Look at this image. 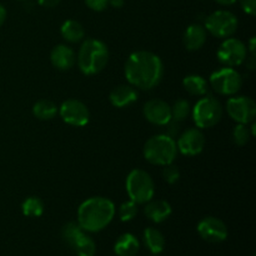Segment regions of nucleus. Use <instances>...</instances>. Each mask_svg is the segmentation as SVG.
Instances as JSON below:
<instances>
[{
  "label": "nucleus",
  "instance_id": "f704fd0d",
  "mask_svg": "<svg viewBox=\"0 0 256 256\" xmlns=\"http://www.w3.org/2000/svg\"><path fill=\"white\" fill-rule=\"evenodd\" d=\"M124 0H109V4L112 5V8H116V9H120L124 5Z\"/></svg>",
  "mask_w": 256,
  "mask_h": 256
},
{
  "label": "nucleus",
  "instance_id": "1a4fd4ad",
  "mask_svg": "<svg viewBox=\"0 0 256 256\" xmlns=\"http://www.w3.org/2000/svg\"><path fill=\"white\" fill-rule=\"evenodd\" d=\"M218 59L224 66L236 68L248 59V48L236 38H226L218 49Z\"/></svg>",
  "mask_w": 256,
  "mask_h": 256
},
{
  "label": "nucleus",
  "instance_id": "4be33fe9",
  "mask_svg": "<svg viewBox=\"0 0 256 256\" xmlns=\"http://www.w3.org/2000/svg\"><path fill=\"white\" fill-rule=\"evenodd\" d=\"M60 34L66 42H79L84 39L85 30L84 26L76 20H66L60 28Z\"/></svg>",
  "mask_w": 256,
  "mask_h": 256
},
{
  "label": "nucleus",
  "instance_id": "bb28decb",
  "mask_svg": "<svg viewBox=\"0 0 256 256\" xmlns=\"http://www.w3.org/2000/svg\"><path fill=\"white\" fill-rule=\"evenodd\" d=\"M82 232H84V230H82V226L78 224V222H70L62 226V240L72 248V245H74V242H76L78 238H79Z\"/></svg>",
  "mask_w": 256,
  "mask_h": 256
},
{
  "label": "nucleus",
  "instance_id": "aec40b11",
  "mask_svg": "<svg viewBox=\"0 0 256 256\" xmlns=\"http://www.w3.org/2000/svg\"><path fill=\"white\" fill-rule=\"evenodd\" d=\"M144 244L152 254L158 255L164 250L165 238L156 228H146L144 230Z\"/></svg>",
  "mask_w": 256,
  "mask_h": 256
},
{
  "label": "nucleus",
  "instance_id": "412c9836",
  "mask_svg": "<svg viewBox=\"0 0 256 256\" xmlns=\"http://www.w3.org/2000/svg\"><path fill=\"white\" fill-rule=\"evenodd\" d=\"M182 86L190 95H194V96H204L209 89V84L206 80L202 75L195 74L185 76L182 80Z\"/></svg>",
  "mask_w": 256,
  "mask_h": 256
},
{
  "label": "nucleus",
  "instance_id": "ddd939ff",
  "mask_svg": "<svg viewBox=\"0 0 256 256\" xmlns=\"http://www.w3.org/2000/svg\"><path fill=\"white\" fill-rule=\"evenodd\" d=\"M178 152L186 156H196L204 150L205 138L199 128L186 129L179 136L176 142Z\"/></svg>",
  "mask_w": 256,
  "mask_h": 256
},
{
  "label": "nucleus",
  "instance_id": "e433bc0d",
  "mask_svg": "<svg viewBox=\"0 0 256 256\" xmlns=\"http://www.w3.org/2000/svg\"><path fill=\"white\" fill-rule=\"evenodd\" d=\"M249 50L252 55H255V38H252L249 42Z\"/></svg>",
  "mask_w": 256,
  "mask_h": 256
},
{
  "label": "nucleus",
  "instance_id": "20e7f679",
  "mask_svg": "<svg viewBox=\"0 0 256 256\" xmlns=\"http://www.w3.org/2000/svg\"><path fill=\"white\" fill-rule=\"evenodd\" d=\"M144 158L152 165L165 166L174 162L178 155L176 142L166 134L154 135L144 145Z\"/></svg>",
  "mask_w": 256,
  "mask_h": 256
},
{
  "label": "nucleus",
  "instance_id": "f3484780",
  "mask_svg": "<svg viewBox=\"0 0 256 256\" xmlns=\"http://www.w3.org/2000/svg\"><path fill=\"white\" fill-rule=\"evenodd\" d=\"M144 212L150 222L160 224V222L169 219V216L172 212V205H170L166 200L152 199L150 202H146V205H145Z\"/></svg>",
  "mask_w": 256,
  "mask_h": 256
},
{
  "label": "nucleus",
  "instance_id": "f03ea898",
  "mask_svg": "<svg viewBox=\"0 0 256 256\" xmlns=\"http://www.w3.org/2000/svg\"><path fill=\"white\" fill-rule=\"evenodd\" d=\"M115 216V205L104 196H94L85 200L78 209V224L86 232L104 230Z\"/></svg>",
  "mask_w": 256,
  "mask_h": 256
},
{
  "label": "nucleus",
  "instance_id": "c85d7f7f",
  "mask_svg": "<svg viewBox=\"0 0 256 256\" xmlns=\"http://www.w3.org/2000/svg\"><path fill=\"white\" fill-rule=\"evenodd\" d=\"M138 215V204L136 202H125L120 205L119 208V218L122 222H132L135 216Z\"/></svg>",
  "mask_w": 256,
  "mask_h": 256
},
{
  "label": "nucleus",
  "instance_id": "7c9ffc66",
  "mask_svg": "<svg viewBox=\"0 0 256 256\" xmlns=\"http://www.w3.org/2000/svg\"><path fill=\"white\" fill-rule=\"evenodd\" d=\"M85 4L94 12H104L109 5V0H85Z\"/></svg>",
  "mask_w": 256,
  "mask_h": 256
},
{
  "label": "nucleus",
  "instance_id": "6ab92c4d",
  "mask_svg": "<svg viewBox=\"0 0 256 256\" xmlns=\"http://www.w3.org/2000/svg\"><path fill=\"white\" fill-rule=\"evenodd\" d=\"M140 249V242L135 235L130 232L120 235L114 245V252L116 256H135Z\"/></svg>",
  "mask_w": 256,
  "mask_h": 256
},
{
  "label": "nucleus",
  "instance_id": "9b49d317",
  "mask_svg": "<svg viewBox=\"0 0 256 256\" xmlns=\"http://www.w3.org/2000/svg\"><path fill=\"white\" fill-rule=\"evenodd\" d=\"M58 114L62 116V122L76 128L85 126L90 120V112L88 106L76 99H69L62 102Z\"/></svg>",
  "mask_w": 256,
  "mask_h": 256
},
{
  "label": "nucleus",
  "instance_id": "dca6fc26",
  "mask_svg": "<svg viewBox=\"0 0 256 256\" xmlns=\"http://www.w3.org/2000/svg\"><path fill=\"white\" fill-rule=\"evenodd\" d=\"M138 90L132 85H119L110 92L109 100L112 106L125 108L134 104L138 100Z\"/></svg>",
  "mask_w": 256,
  "mask_h": 256
},
{
  "label": "nucleus",
  "instance_id": "7ed1b4c3",
  "mask_svg": "<svg viewBox=\"0 0 256 256\" xmlns=\"http://www.w3.org/2000/svg\"><path fill=\"white\" fill-rule=\"evenodd\" d=\"M109 62L106 44L98 39H86L80 46L76 56L78 66L85 75H95L104 70Z\"/></svg>",
  "mask_w": 256,
  "mask_h": 256
},
{
  "label": "nucleus",
  "instance_id": "c756f323",
  "mask_svg": "<svg viewBox=\"0 0 256 256\" xmlns=\"http://www.w3.org/2000/svg\"><path fill=\"white\" fill-rule=\"evenodd\" d=\"M162 178H164V180L168 184H175L180 179V169L176 165L172 164H172L165 165L164 169H162Z\"/></svg>",
  "mask_w": 256,
  "mask_h": 256
},
{
  "label": "nucleus",
  "instance_id": "473e14b6",
  "mask_svg": "<svg viewBox=\"0 0 256 256\" xmlns=\"http://www.w3.org/2000/svg\"><path fill=\"white\" fill-rule=\"evenodd\" d=\"M60 2L62 0H38L39 5H42V8H49V9L58 6Z\"/></svg>",
  "mask_w": 256,
  "mask_h": 256
},
{
  "label": "nucleus",
  "instance_id": "4468645a",
  "mask_svg": "<svg viewBox=\"0 0 256 256\" xmlns=\"http://www.w3.org/2000/svg\"><path fill=\"white\" fill-rule=\"evenodd\" d=\"M142 112L148 122L158 126H165L172 120L170 105L162 99H152L145 102Z\"/></svg>",
  "mask_w": 256,
  "mask_h": 256
},
{
  "label": "nucleus",
  "instance_id": "a878e982",
  "mask_svg": "<svg viewBox=\"0 0 256 256\" xmlns=\"http://www.w3.org/2000/svg\"><path fill=\"white\" fill-rule=\"evenodd\" d=\"M172 109V120L176 122H182L189 118L192 114V106H190L189 102L185 99H179L170 106Z\"/></svg>",
  "mask_w": 256,
  "mask_h": 256
},
{
  "label": "nucleus",
  "instance_id": "39448f33",
  "mask_svg": "<svg viewBox=\"0 0 256 256\" xmlns=\"http://www.w3.org/2000/svg\"><path fill=\"white\" fill-rule=\"evenodd\" d=\"M126 192L130 200L139 204H146L154 198L155 184L149 172L142 169H134L126 178Z\"/></svg>",
  "mask_w": 256,
  "mask_h": 256
},
{
  "label": "nucleus",
  "instance_id": "b1692460",
  "mask_svg": "<svg viewBox=\"0 0 256 256\" xmlns=\"http://www.w3.org/2000/svg\"><path fill=\"white\" fill-rule=\"evenodd\" d=\"M72 249L76 252L78 256H94L96 252V245L94 240L86 234V232H84L78 238Z\"/></svg>",
  "mask_w": 256,
  "mask_h": 256
},
{
  "label": "nucleus",
  "instance_id": "2eb2a0df",
  "mask_svg": "<svg viewBox=\"0 0 256 256\" xmlns=\"http://www.w3.org/2000/svg\"><path fill=\"white\" fill-rule=\"evenodd\" d=\"M50 62L58 70H69L76 62V55L72 48L60 44L52 48L50 52Z\"/></svg>",
  "mask_w": 256,
  "mask_h": 256
},
{
  "label": "nucleus",
  "instance_id": "f257e3e1",
  "mask_svg": "<svg viewBox=\"0 0 256 256\" xmlns=\"http://www.w3.org/2000/svg\"><path fill=\"white\" fill-rule=\"evenodd\" d=\"M124 72L130 85L140 90H152L162 82L164 64L154 52L139 50L128 58Z\"/></svg>",
  "mask_w": 256,
  "mask_h": 256
},
{
  "label": "nucleus",
  "instance_id": "cd10ccee",
  "mask_svg": "<svg viewBox=\"0 0 256 256\" xmlns=\"http://www.w3.org/2000/svg\"><path fill=\"white\" fill-rule=\"evenodd\" d=\"M252 134L250 132V128L246 124H238L232 129V140L239 146H244L252 139Z\"/></svg>",
  "mask_w": 256,
  "mask_h": 256
},
{
  "label": "nucleus",
  "instance_id": "5701e85b",
  "mask_svg": "<svg viewBox=\"0 0 256 256\" xmlns=\"http://www.w3.org/2000/svg\"><path fill=\"white\" fill-rule=\"evenodd\" d=\"M59 112V108L52 100L42 99L36 102L32 106V114L39 120H52Z\"/></svg>",
  "mask_w": 256,
  "mask_h": 256
},
{
  "label": "nucleus",
  "instance_id": "393cba45",
  "mask_svg": "<svg viewBox=\"0 0 256 256\" xmlns=\"http://www.w3.org/2000/svg\"><path fill=\"white\" fill-rule=\"evenodd\" d=\"M22 212L28 218H39L44 212V202L40 198L29 196L22 202Z\"/></svg>",
  "mask_w": 256,
  "mask_h": 256
},
{
  "label": "nucleus",
  "instance_id": "72a5a7b5",
  "mask_svg": "<svg viewBox=\"0 0 256 256\" xmlns=\"http://www.w3.org/2000/svg\"><path fill=\"white\" fill-rule=\"evenodd\" d=\"M5 19H6V10H5V8L0 4V26L4 24Z\"/></svg>",
  "mask_w": 256,
  "mask_h": 256
},
{
  "label": "nucleus",
  "instance_id": "9d476101",
  "mask_svg": "<svg viewBox=\"0 0 256 256\" xmlns=\"http://www.w3.org/2000/svg\"><path fill=\"white\" fill-rule=\"evenodd\" d=\"M228 115L238 124L254 122L256 116V104L249 96H232L226 102Z\"/></svg>",
  "mask_w": 256,
  "mask_h": 256
},
{
  "label": "nucleus",
  "instance_id": "2f4dec72",
  "mask_svg": "<svg viewBox=\"0 0 256 256\" xmlns=\"http://www.w3.org/2000/svg\"><path fill=\"white\" fill-rule=\"evenodd\" d=\"M242 10L250 16H254L256 12V0H240Z\"/></svg>",
  "mask_w": 256,
  "mask_h": 256
},
{
  "label": "nucleus",
  "instance_id": "423d86ee",
  "mask_svg": "<svg viewBox=\"0 0 256 256\" xmlns=\"http://www.w3.org/2000/svg\"><path fill=\"white\" fill-rule=\"evenodd\" d=\"M222 104L216 98L208 95L202 96L194 108H192V115L195 125L199 129H209L215 126L222 118Z\"/></svg>",
  "mask_w": 256,
  "mask_h": 256
},
{
  "label": "nucleus",
  "instance_id": "6e6552de",
  "mask_svg": "<svg viewBox=\"0 0 256 256\" xmlns=\"http://www.w3.org/2000/svg\"><path fill=\"white\" fill-rule=\"evenodd\" d=\"M212 89L224 96H232L240 90L242 85V78L234 68H222L210 75L209 80Z\"/></svg>",
  "mask_w": 256,
  "mask_h": 256
},
{
  "label": "nucleus",
  "instance_id": "c9c22d12",
  "mask_svg": "<svg viewBox=\"0 0 256 256\" xmlns=\"http://www.w3.org/2000/svg\"><path fill=\"white\" fill-rule=\"evenodd\" d=\"M218 4L220 5H224V6H229V5H232L236 2V0H215Z\"/></svg>",
  "mask_w": 256,
  "mask_h": 256
},
{
  "label": "nucleus",
  "instance_id": "a211bd4d",
  "mask_svg": "<svg viewBox=\"0 0 256 256\" xmlns=\"http://www.w3.org/2000/svg\"><path fill=\"white\" fill-rule=\"evenodd\" d=\"M206 38L208 32L202 25L192 24L186 28L184 32V45L190 52H196L204 46Z\"/></svg>",
  "mask_w": 256,
  "mask_h": 256
},
{
  "label": "nucleus",
  "instance_id": "f8f14e48",
  "mask_svg": "<svg viewBox=\"0 0 256 256\" xmlns=\"http://www.w3.org/2000/svg\"><path fill=\"white\" fill-rule=\"evenodd\" d=\"M196 230L202 240L212 244L224 242L228 238L226 224L222 219L215 216H206L200 220Z\"/></svg>",
  "mask_w": 256,
  "mask_h": 256
},
{
  "label": "nucleus",
  "instance_id": "0eeeda50",
  "mask_svg": "<svg viewBox=\"0 0 256 256\" xmlns=\"http://www.w3.org/2000/svg\"><path fill=\"white\" fill-rule=\"evenodd\" d=\"M238 18L228 10H218L205 19L204 28L208 32L220 39H226L236 32Z\"/></svg>",
  "mask_w": 256,
  "mask_h": 256
}]
</instances>
